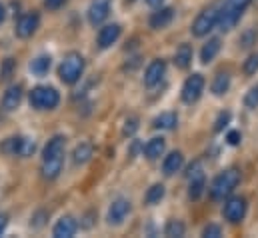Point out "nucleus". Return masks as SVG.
Listing matches in <instances>:
<instances>
[{"mask_svg":"<svg viewBox=\"0 0 258 238\" xmlns=\"http://www.w3.org/2000/svg\"><path fill=\"white\" fill-rule=\"evenodd\" d=\"M240 182V172L236 168H230V170H224L222 174H218L212 186H210V196L214 200H222L224 196H228Z\"/></svg>","mask_w":258,"mask_h":238,"instance_id":"f257e3e1","label":"nucleus"},{"mask_svg":"<svg viewBox=\"0 0 258 238\" xmlns=\"http://www.w3.org/2000/svg\"><path fill=\"white\" fill-rule=\"evenodd\" d=\"M82 72H84V58H82L78 52H70V54L62 60L60 68H58V76H60V80H62L64 84H74V82H78L80 76H82Z\"/></svg>","mask_w":258,"mask_h":238,"instance_id":"f03ea898","label":"nucleus"},{"mask_svg":"<svg viewBox=\"0 0 258 238\" xmlns=\"http://www.w3.org/2000/svg\"><path fill=\"white\" fill-rule=\"evenodd\" d=\"M60 102V96L54 88H48V86H36L32 92H30V106L38 108V110H50V108H56V104Z\"/></svg>","mask_w":258,"mask_h":238,"instance_id":"7ed1b4c3","label":"nucleus"},{"mask_svg":"<svg viewBox=\"0 0 258 238\" xmlns=\"http://www.w3.org/2000/svg\"><path fill=\"white\" fill-rule=\"evenodd\" d=\"M218 22V8H206L204 12H200L196 16L192 24V34L194 36H206Z\"/></svg>","mask_w":258,"mask_h":238,"instance_id":"20e7f679","label":"nucleus"},{"mask_svg":"<svg viewBox=\"0 0 258 238\" xmlns=\"http://www.w3.org/2000/svg\"><path fill=\"white\" fill-rule=\"evenodd\" d=\"M202 90H204V78H202V74L188 76L186 82H184V86H182V100L186 104H192V102H196L202 96Z\"/></svg>","mask_w":258,"mask_h":238,"instance_id":"39448f33","label":"nucleus"},{"mask_svg":"<svg viewBox=\"0 0 258 238\" xmlns=\"http://www.w3.org/2000/svg\"><path fill=\"white\" fill-rule=\"evenodd\" d=\"M246 214V200L242 196H232L226 204H224V218L228 222H240Z\"/></svg>","mask_w":258,"mask_h":238,"instance_id":"423d86ee","label":"nucleus"},{"mask_svg":"<svg viewBox=\"0 0 258 238\" xmlns=\"http://www.w3.org/2000/svg\"><path fill=\"white\" fill-rule=\"evenodd\" d=\"M38 24H40V16H38L36 12L24 14V16H20L18 22H16V34H18L20 38H28V36H32V34L36 32Z\"/></svg>","mask_w":258,"mask_h":238,"instance_id":"0eeeda50","label":"nucleus"},{"mask_svg":"<svg viewBox=\"0 0 258 238\" xmlns=\"http://www.w3.org/2000/svg\"><path fill=\"white\" fill-rule=\"evenodd\" d=\"M164 72H166V62H164V60H154V62H150L148 68H146V72H144V84H146L148 88L156 86V84L162 80Z\"/></svg>","mask_w":258,"mask_h":238,"instance_id":"6e6552de","label":"nucleus"},{"mask_svg":"<svg viewBox=\"0 0 258 238\" xmlns=\"http://www.w3.org/2000/svg\"><path fill=\"white\" fill-rule=\"evenodd\" d=\"M108 12H110V0H92V4L88 8V20H90V24L96 26V24L104 22L106 16H108Z\"/></svg>","mask_w":258,"mask_h":238,"instance_id":"1a4fd4ad","label":"nucleus"},{"mask_svg":"<svg viewBox=\"0 0 258 238\" xmlns=\"http://www.w3.org/2000/svg\"><path fill=\"white\" fill-rule=\"evenodd\" d=\"M130 212V202L126 198H116L108 210V222L110 224H122L124 218L128 216Z\"/></svg>","mask_w":258,"mask_h":238,"instance_id":"9d476101","label":"nucleus"},{"mask_svg":"<svg viewBox=\"0 0 258 238\" xmlns=\"http://www.w3.org/2000/svg\"><path fill=\"white\" fill-rule=\"evenodd\" d=\"M118 36H120V26L118 24H108V26L100 28V32H98V46L108 48L118 40Z\"/></svg>","mask_w":258,"mask_h":238,"instance_id":"9b49d317","label":"nucleus"},{"mask_svg":"<svg viewBox=\"0 0 258 238\" xmlns=\"http://www.w3.org/2000/svg\"><path fill=\"white\" fill-rule=\"evenodd\" d=\"M64 156H54V158H42V176L46 180H54L62 170Z\"/></svg>","mask_w":258,"mask_h":238,"instance_id":"f8f14e48","label":"nucleus"},{"mask_svg":"<svg viewBox=\"0 0 258 238\" xmlns=\"http://www.w3.org/2000/svg\"><path fill=\"white\" fill-rule=\"evenodd\" d=\"M76 228H78L76 220H74L72 216H64V218H60V220L56 222L52 234H54L56 238H70V236H74Z\"/></svg>","mask_w":258,"mask_h":238,"instance_id":"ddd939ff","label":"nucleus"},{"mask_svg":"<svg viewBox=\"0 0 258 238\" xmlns=\"http://www.w3.org/2000/svg\"><path fill=\"white\" fill-rule=\"evenodd\" d=\"M172 18H174V10H172V8H160V10H156V12L150 16V26H152L154 30H160V28L168 26V24L172 22Z\"/></svg>","mask_w":258,"mask_h":238,"instance_id":"4468645a","label":"nucleus"},{"mask_svg":"<svg viewBox=\"0 0 258 238\" xmlns=\"http://www.w3.org/2000/svg\"><path fill=\"white\" fill-rule=\"evenodd\" d=\"M20 100H22V88L20 86H10L4 94V98H2V108L10 112V110L18 108Z\"/></svg>","mask_w":258,"mask_h":238,"instance_id":"2eb2a0df","label":"nucleus"},{"mask_svg":"<svg viewBox=\"0 0 258 238\" xmlns=\"http://www.w3.org/2000/svg\"><path fill=\"white\" fill-rule=\"evenodd\" d=\"M182 164H184V156L180 154V152H172V154H168L166 158H164V164H162V170H164V174H174V172H178L180 168H182Z\"/></svg>","mask_w":258,"mask_h":238,"instance_id":"dca6fc26","label":"nucleus"},{"mask_svg":"<svg viewBox=\"0 0 258 238\" xmlns=\"http://www.w3.org/2000/svg\"><path fill=\"white\" fill-rule=\"evenodd\" d=\"M164 146H166L164 138H152V140H148V144L144 146V156L150 158V160H154V158H158V156L164 152Z\"/></svg>","mask_w":258,"mask_h":238,"instance_id":"f3484780","label":"nucleus"},{"mask_svg":"<svg viewBox=\"0 0 258 238\" xmlns=\"http://www.w3.org/2000/svg\"><path fill=\"white\" fill-rule=\"evenodd\" d=\"M92 144L90 142H82V144H78L76 148H74V154H72V160H74V164H86L88 160H90V156H92Z\"/></svg>","mask_w":258,"mask_h":238,"instance_id":"a211bd4d","label":"nucleus"},{"mask_svg":"<svg viewBox=\"0 0 258 238\" xmlns=\"http://www.w3.org/2000/svg\"><path fill=\"white\" fill-rule=\"evenodd\" d=\"M174 62H176V66L182 68V70L190 66V62H192V48H190V44H180V46H178Z\"/></svg>","mask_w":258,"mask_h":238,"instance_id":"6ab92c4d","label":"nucleus"},{"mask_svg":"<svg viewBox=\"0 0 258 238\" xmlns=\"http://www.w3.org/2000/svg\"><path fill=\"white\" fill-rule=\"evenodd\" d=\"M228 88H230V76H228L226 72H220V74L214 78V82H212V92H214L216 96H222V94L228 92Z\"/></svg>","mask_w":258,"mask_h":238,"instance_id":"aec40b11","label":"nucleus"},{"mask_svg":"<svg viewBox=\"0 0 258 238\" xmlns=\"http://www.w3.org/2000/svg\"><path fill=\"white\" fill-rule=\"evenodd\" d=\"M218 50H220V40H218V38L208 40V42L202 46V52H200L202 62H210V60H214V56L218 54Z\"/></svg>","mask_w":258,"mask_h":238,"instance_id":"412c9836","label":"nucleus"},{"mask_svg":"<svg viewBox=\"0 0 258 238\" xmlns=\"http://www.w3.org/2000/svg\"><path fill=\"white\" fill-rule=\"evenodd\" d=\"M50 64H52L50 56H38V58L32 60L30 70H32V74H36V76H44V74H48Z\"/></svg>","mask_w":258,"mask_h":238,"instance_id":"4be33fe9","label":"nucleus"},{"mask_svg":"<svg viewBox=\"0 0 258 238\" xmlns=\"http://www.w3.org/2000/svg\"><path fill=\"white\" fill-rule=\"evenodd\" d=\"M178 124V116L174 112H162L160 116L154 118V126L156 128H164V130H170Z\"/></svg>","mask_w":258,"mask_h":238,"instance_id":"5701e85b","label":"nucleus"},{"mask_svg":"<svg viewBox=\"0 0 258 238\" xmlns=\"http://www.w3.org/2000/svg\"><path fill=\"white\" fill-rule=\"evenodd\" d=\"M204 174H196L190 178V188H188V196L192 198V200H198L200 198V194H202V190H204Z\"/></svg>","mask_w":258,"mask_h":238,"instance_id":"b1692460","label":"nucleus"},{"mask_svg":"<svg viewBox=\"0 0 258 238\" xmlns=\"http://www.w3.org/2000/svg\"><path fill=\"white\" fill-rule=\"evenodd\" d=\"M162 196H164V186L162 184H154L146 192V204H156V202L162 200Z\"/></svg>","mask_w":258,"mask_h":238,"instance_id":"393cba45","label":"nucleus"},{"mask_svg":"<svg viewBox=\"0 0 258 238\" xmlns=\"http://www.w3.org/2000/svg\"><path fill=\"white\" fill-rule=\"evenodd\" d=\"M166 236H184V224L180 220H170L166 224Z\"/></svg>","mask_w":258,"mask_h":238,"instance_id":"a878e982","label":"nucleus"},{"mask_svg":"<svg viewBox=\"0 0 258 238\" xmlns=\"http://www.w3.org/2000/svg\"><path fill=\"white\" fill-rule=\"evenodd\" d=\"M34 148H36L34 140H30V138H20V152H18V156H30V154L34 152Z\"/></svg>","mask_w":258,"mask_h":238,"instance_id":"bb28decb","label":"nucleus"},{"mask_svg":"<svg viewBox=\"0 0 258 238\" xmlns=\"http://www.w3.org/2000/svg\"><path fill=\"white\" fill-rule=\"evenodd\" d=\"M252 0H224L222 6L230 8V10H236V12H244V8L250 4Z\"/></svg>","mask_w":258,"mask_h":238,"instance_id":"cd10ccee","label":"nucleus"},{"mask_svg":"<svg viewBox=\"0 0 258 238\" xmlns=\"http://www.w3.org/2000/svg\"><path fill=\"white\" fill-rule=\"evenodd\" d=\"M242 70H244V74H248V76L256 74V70H258V54H252V56H248V58L244 60Z\"/></svg>","mask_w":258,"mask_h":238,"instance_id":"c85d7f7f","label":"nucleus"},{"mask_svg":"<svg viewBox=\"0 0 258 238\" xmlns=\"http://www.w3.org/2000/svg\"><path fill=\"white\" fill-rule=\"evenodd\" d=\"M244 104H246L248 108H256L258 106V86L250 88V90L246 92V96H244Z\"/></svg>","mask_w":258,"mask_h":238,"instance_id":"c756f323","label":"nucleus"},{"mask_svg":"<svg viewBox=\"0 0 258 238\" xmlns=\"http://www.w3.org/2000/svg\"><path fill=\"white\" fill-rule=\"evenodd\" d=\"M228 122H230V112H220V116H218L216 122H214V130H216V132H220Z\"/></svg>","mask_w":258,"mask_h":238,"instance_id":"7c9ffc66","label":"nucleus"},{"mask_svg":"<svg viewBox=\"0 0 258 238\" xmlns=\"http://www.w3.org/2000/svg\"><path fill=\"white\" fill-rule=\"evenodd\" d=\"M222 234L220 232V226H216V224H208L204 230H202V236H206V238H218Z\"/></svg>","mask_w":258,"mask_h":238,"instance_id":"2f4dec72","label":"nucleus"},{"mask_svg":"<svg viewBox=\"0 0 258 238\" xmlns=\"http://www.w3.org/2000/svg\"><path fill=\"white\" fill-rule=\"evenodd\" d=\"M12 68H14V60H12V58L4 60V66H2V70H0V78H2V80L10 78V72H12Z\"/></svg>","mask_w":258,"mask_h":238,"instance_id":"473e14b6","label":"nucleus"},{"mask_svg":"<svg viewBox=\"0 0 258 238\" xmlns=\"http://www.w3.org/2000/svg\"><path fill=\"white\" fill-rule=\"evenodd\" d=\"M256 38H258L256 32H254V30H248V32L242 36V46H252Z\"/></svg>","mask_w":258,"mask_h":238,"instance_id":"72a5a7b5","label":"nucleus"},{"mask_svg":"<svg viewBox=\"0 0 258 238\" xmlns=\"http://www.w3.org/2000/svg\"><path fill=\"white\" fill-rule=\"evenodd\" d=\"M136 122H138L136 118L126 120V126H124V134H134V132H136V128H138V124H136Z\"/></svg>","mask_w":258,"mask_h":238,"instance_id":"f704fd0d","label":"nucleus"},{"mask_svg":"<svg viewBox=\"0 0 258 238\" xmlns=\"http://www.w3.org/2000/svg\"><path fill=\"white\" fill-rule=\"evenodd\" d=\"M64 2H66V0H44L46 8H50V10H58V8H60Z\"/></svg>","mask_w":258,"mask_h":238,"instance_id":"c9c22d12","label":"nucleus"},{"mask_svg":"<svg viewBox=\"0 0 258 238\" xmlns=\"http://www.w3.org/2000/svg\"><path fill=\"white\" fill-rule=\"evenodd\" d=\"M226 140H228V144H238V142H240V132H236V130L228 132Z\"/></svg>","mask_w":258,"mask_h":238,"instance_id":"e433bc0d","label":"nucleus"},{"mask_svg":"<svg viewBox=\"0 0 258 238\" xmlns=\"http://www.w3.org/2000/svg\"><path fill=\"white\" fill-rule=\"evenodd\" d=\"M6 224H8V218H6L4 214H0V234L4 232V228H6Z\"/></svg>","mask_w":258,"mask_h":238,"instance_id":"4c0bfd02","label":"nucleus"},{"mask_svg":"<svg viewBox=\"0 0 258 238\" xmlns=\"http://www.w3.org/2000/svg\"><path fill=\"white\" fill-rule=\"evenodd\" d=\"M162 2H164V0H146V4H148V6H160Z\"/></svg>","mask_w":258,"mask_h":238,"instance_id":"58836bf2","label":"nucleus"},{"mask_svg":"<svg viewBox=\"0 0 258 238\" xmlns=\"http://www.w3.org/2000/svg\"><path fill=\"white\" fill-rule=\"evenodd\" d=\"M4 16H6V12H4V6L0 4V22H4Z\"/></svg>","mask_w":258,"mask_h":238,"instance_id":"ea45409f","label":"nucleus"}]
</instances>
